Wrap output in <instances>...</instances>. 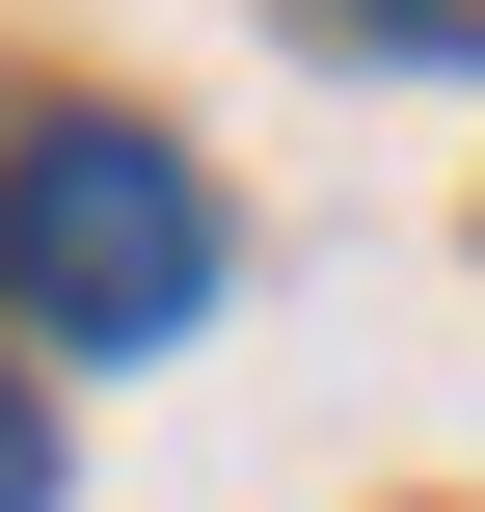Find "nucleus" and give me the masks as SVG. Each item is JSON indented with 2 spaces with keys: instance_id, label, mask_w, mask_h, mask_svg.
Returning <instances> with one entry per match:
<instances>
[{
  "instance_id": "2",
  "label": "nucleus",
  "mask_w": 485,
  "mask_h": 512,
  "mask_svg": "<svg viewBox=\"0 0 485 512\" xmlns=\"http://www.w3.org/2000/svg\"><path fill=\"white\" fill-rule=\"evenodd\" d=\"M324 27H378V54H485V0H324Z\"/></svg>"
},
{
  "instance_id": "1",
  "label": "nucleus",
  "mask_w": 485,
  "mask_h": 512,
  "mask_svg": "<svg viewBox=\"0 0 485 512\" xmlns=\"http://www.w3.org/2000/svg\"><path fill=\"white\" fill-rule=\"evenodd\" d=\"M189 297H216V189H189V135L54 108V135L0 162V324H27V351H162Z\"/></svg>"
},
{
  "instance_id": "3",
  "label": "nucleus",
  "mask_w": 485,
  "mask_h": 512,
  "mask_svg": "<svg viewBox=\"0 0 485 512\" xmlns=\"http://www.w3.org/2000/svg\"><path fill=\"white\" fill-rule=\"evenodd\" d=\"M0 512H54V405H27V378H0Z\"/></svg>"
}]
</instances>
